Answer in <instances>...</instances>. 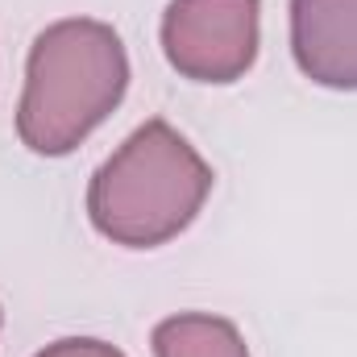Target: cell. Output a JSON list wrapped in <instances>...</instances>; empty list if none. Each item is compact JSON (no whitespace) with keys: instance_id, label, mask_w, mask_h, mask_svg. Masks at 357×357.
<instances>
[{"instance_id":"obj_1","label":"cell","mask_w":357,"mask_h":357,"mask_svg":"<svg viewBox=\"0 0 357 357\" xmlns=\"http://www.w3.org/2000/svg\"><path fill=\"white\" fill-rule=\"evenodd\" d=\"M129 54L112 25L67 17L46 25L25 59V91L17 104V137L42 154H71L125 100Z\"/></svg>"},{"instance_id":"obj_2","label":"cell","mask_w":357,"mask_h":357,"mask_svg":"<svg viewBox=\"0 0 357 357\" xmlns=\"http://www.w3.org/2000/svg\"><path fill=\"white\" fill-rule=\"evenodd\" d=\"M212 195V167L167 121L133 129L88 183V220L125 250H154L178 237Z\"/></svg>"},{"instance_id":"obj_3","label":"cell","mask_w":357,"mask_h":357,"mask_svg":"<svg viewBox=\"0 0 357 357\" xmlns=\"http://www.w3.org/2000/svg\"><path fill=\"white\" fill-rule=\"evenodd\" d=\"M262 38V0H171L162 54L191 84H237Z\"/></svg>"},{"instance_id":"obj_4","label":"cell","mask_w":357,"mask_h":357,"mask_svg":"<svg viewBox=\"0 0 357 357\" xmlns=\"http://www.w3.org/2000/svg\"><path fill=\"white\" fill-rule=\"evenodd\" d=\"M291 54L333 91H357V0H291Z\"/></svg>"},{"instance_id":"obj_5","label":"cell","mask_w":357,"mask_h":357,"mask_svg":"<svg viewBox=\"0 0 357 357\" xmlns=\"http://www.w3.org/2000/svg\"><path fill=\"white\" fill-rule=\"evenodd\" d=\"M154 357H250L233 320L208 312H178L154 324Z\"/></svg>"},{"instance_id":"obj_6","label":"cell","mask_w":357,"mask_h":357,"mask_svg":"<svg viewBox=\"0 0 357 357\" xmlns=\"http://www.w3.org/2000/svg\"><path fill=\"white\" fill-rule=\"evenodd\" d=\"M33 357H125V354L116 345H108V341H96V337H63V341L46 345Z\"/></svg>"},{"instance_id":"obj_7","label":"cell","mask_w":357,"mask_h":357,"mask_svg":"<svg viewBox=\"0 0 357 357\" xmlns=\"http://www.w3.org/2000/svg\"><path fill=\"white\" fill-rule=\"evenodd\" d=\"M0 324H4V312H0Z\"/></svg>"}]
</instances>
